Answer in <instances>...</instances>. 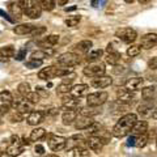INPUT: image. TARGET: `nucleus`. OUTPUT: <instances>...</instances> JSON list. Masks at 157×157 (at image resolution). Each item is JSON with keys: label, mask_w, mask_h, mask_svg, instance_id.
<instances>
[{"label": "nucleus", "mask_w": 157, "mask_h": 157, "mask_svg": "<svg viewBox=\"0 0 157 157\" xmlns=\"http://www.w3.org/2000/svg\"><path fill=\"white\" fill-rule=\"evenodd\" d=\"M136 122H137L136 114H132V113L124 114L123 117H121V119L117 122V124L114 127H113V132H111L113 136L118 137V139H122V137L127 136L132 132V128H134Z\"/></svg>", "instance_id": "nucleus-1"}, {"label": "nucleus", "mask_w": 157, "mask_h": 157, "mask_svg": "<svg viewBox=\"0 0 157 157\" xmlns=\"http://www.w3.org/2000/svg\"><path fill=\"white\" fill-rule=\"evenodd\" d=\"M73 70L72 67H66V68H60V67H55V66H50L46 68H42L38 72V77L42 80H51L55 77H63L67 76L68 73H71Z\"/></svg>", "instance_id": "nucleus-2"}, {"label": "nucleus", "mask_w": 157, "mask_h": 157, "mask_svg": "<svg viewBox=\"0 0 157 157\" xmlns=\"http://www.w3.org/2000/svg\"><path fill=\"white\" fill-rule=\"evenodd\" d=\"M18 4L21 7L24 14H26L30 18H39L42 13V8L37 0H18Z\"/></svg>", "instance_id": "nucleus-3"}, {"label": "nucleus", "mask_w": 157, "mask_h": 157, "mask_svg": "<svg viewBox=\"0 0 157 157\" xmlns=\"http://www.w3.org/2000/svg\"><path fill=\"white\" fill-rule=\"evenodd\" d=\"M81 59L78 56V54L75 52H64L62 55H59L56 59V63L60 67H75L80 64Z\"/></svg>", "instance_id": "nucleus-4"}, {"label": "nucleus", "mask_w": 157, "mask_h": 157, "mask_svg": "<svg viewBox=\"0 0 157 157\" xmlns=\"http://www.w3.org/2000/svg\"><path fill=\"white\" fill-rule=\"evenodd\" d=\"M24 151V145L21 143V137H18L16 135L11 136V139H9V143L7 145V151L6 153L9 156V157H17L22 153Z\"/></svg>", "instance_id": "nucleus-5"}, {"label": "nucleus", "mask_w": 157, "mask_h": 157, "mask_svg": "<svg viewBox=\"0 0 157 157\" xmlns=\"http://www.w3.org/2000/svg\"><path fill=\"white\" fill-rule=\"evenodd\" d=\"M115 37L124 43H134L137 38V33L132 28H119L115 30Z\"/></svg>", "instance_id": "nucleus-6"}, {"label": "nucleus", "mask_w": 157, "mask_h": 157, "mask_svg": "<svg viewBox=\"0 0 157 157\" xmlns=\"http://www.w3.org/2000/svg\"><path fill=\"white\" fill-rule=\"evenodd\" d=\"M47 144H48V148L54 152H59V151H63L66 148V144H67V139L63 137L60 135H55V134H48L47 136Z\"/></svg>", "instance_id": "nucleus-7"}, {"label": "nucleus", "mask_w": 157, "mask_h": 157, "mask_svg": "<svg viewBox=\"0 0 157 157\" xmlns=\"http://www.w3.org/2000/svg\"><path fill=\"white\" fill-rule=\"evenodd\" d=\"M105 66L100 62H94V63H90L88 64L84 70H82V73L88 77H100V76H104L105 75Z\"/></svg>", "instance_id": "nucleus-8"}, {"label": "nucleus", "mask_w": 157, "mask_h": 157, "mask_svg": "<svg viewBox=\"0 0 157 157\" xmlns=\"http://www.w3.org/2000/svg\"><path fill=\"white\" fill-rule=\"evenodd\" d=\"M107 98H109V94H107L106 92H94V93L88 94L86 104H88V106H93V107L101 106L107 101Z\"/></svg>", "instance_id": "nucleus-9"}, {"label": "nucleus", "mask_w": 157, "mask_h": 157, "mask_svg": "<svg viewBox=\"0 0 157 157\" xmlns=\"http://www.w3.org/2000/svg\"><path fill=\"white\" fill-rule=\"evenodd\" d=\"M13 96L9 90L0 92V114H6L13 105Z\"/></svg>", "instance_id": "nucleus-10"}, {"label": "nucleus", "mask_w": 157, "mask_h": 157, "mask_svg": "<svg viewBox=\"0 0 157 157\" xmlns=\"http://www.w3.org/2000/svg\"><path fill=\"white\" fill-rule=\"evenodd\" d=\"M33 102H30L26 98V100H14L13 101V105L12 107L16 111H18L20 114H22V115H29L30 113L33 111Z\"/></svg>", "instance_id": "nucleus-11"}, {"label": "nucleus", "mask_w": 157, "mask_h": 157, "mask_svg": "<svg viewBox=\"0 0 157 157\" xmlns=\"http://www.w3.org/2000/svg\"><path fill=\"white\" fill-rule=\"evenodd\" d=\"M117 100L122 102V104L130 105L135 100V93H134V90L128 89V88H121V89H118V92H117Z\"/></svg>", "instance_id": "nucleus-12"}, {"label": "nucleus", "mask_w": 157, "mask_h": 157, "mask_svg": "<svg viewBox=\"0 0 157 157\" xmlns=\"http://www.w3.org/2000/svg\"><path fill=\"white\" fill-rule=\"evenodd\" d=\"M81 106V101L78 98L72 97L71 94L64 96L63 97V102H62V109L67 110H72V111H76L77 109H80Z\"/></svg>", "instance_id": "nucleus-13"}, {"label": "nucleus", "mask_w": 157, "mask_h": 157, "mask_svg": "<svg viewBox=\"0 0 157 157\" xmlns=\"http://www.w3.org/2000/svg\"><path fill=\"white\" fill-rule=\"evenodd\" d=\"M156 45H157V34L156 33H147L145 36L141 37L140 46L145 48V50H149V48L155 47Z\"/></svg>", "instance_id": "nucleus-14"}, {"label": "nucleus", "mask_w": 157, "mask_h": 157, "mask_svg": "<svg viewBox=\"0 0 157 157\" xmlns=\"http://www.w3.org/2000/svg\"><path fill=\"white\" fill-rule=\"evenodd\" d=\"M92 86L97 88V89H104V88H107L113 84V78L110 76H100V77H94L92 78L90 81Z\"/></svg>", "instance_id": "nucleus-15"}, {"label": "nucleus", "mask_w": 157, "mask_h": 157, "mask_svg": "<svg viewBox=\"0 0 157 157\" xmlns=\"http://www.w3.org/2000/svg\"><path fill=\"white\" fill-rule=\"evenodd\" d=\"M104 144H105V141L100 136H90L89 139L86 140V145L89 147V149H92L93 152H100L102 149V147H104Z\"/></svg>", "instance_id": "nucleus-16"}, {"label": "nucleus", "mask_w": 157, "mask_h": 157, "mask_svg": "<svg viewBox=\"0 0 157 157\" xmlns=\"http://www.w3.org/2000/svg\"><path fill=\"white\" fill-rule=\"evenodd\" d=\"M60 37L58 34H51V36H47L42 39V41H38V46L42 48H51L59 42Z\"/></svg>", "instance_id": "nucleus-17"}, {"label": "nucleus", "mask_w": 157, "mask_h": 157, "mask_svg": "<svg viewBox=\"0 0 157 157\" xmlns=\"http://www.w3.org/2000/svg\"><path fill=\"white\" fill-rule=\"evenodd\" d=\"M93 117H85V115H78L77 119L75 121L76 130H86L93 123Z\"/></svg>", "instance_id": "nucleus-18"}, {"label": "nucleus", "mask_w": 157, "mask_h": 157, "mask_svg": "<svg viewBox=\"0 0 157 157\" xmlns=\"http://www.w3.org/2000/svg\"><path fill=\"white\" fill-rule=\"evenodd\" d=\"M153 104H152L151 100H144V102H141V104L137 106V113L141 114L143 117H148V115H152V113H153Z\"/></svg>", "instance_id": "nucleus-19"}, {"label": "nucleus", "mask_w": 157, "mask_h": 157, "mask_svg": "<svg viewBox=\"0 0 157 157\" xmlns=\"http://www.w3.org/2000/svg\"><path fill=\"white\" fill-rule=\"evenodd\" d=\"M16 55V50L12 45H8V46H4L0 48V60L2 62H8Z\"/></svg>", "instance_id": "nucleus-20"}, {"label": "nucleus", "mask_w": 157, "mask_h": 157, "mask_svg": "<svg viewBox=\"0 0 157 157\" xmlns=\"http://www.w3.org/2000/svg\"><path fill=\"white\" fill-rule=\"evenodd\" d=\"M29 126H38L43 121V113L38 110H33L26 118Z\"/></svg>", "instance_id": "nucleus-21"}, {"label": "nucleus", "mask_w": 157, "mask_h": 157, "mask_svg": "<svg viewBox=\"0 0 157 157\" xmlns=\"http://www.w3.org/2000/svg\"><path fill=\"white\" fill-rule=\"evenodd\" d=\"M55 54V48H42V50H37L32 52V59H39V60H43L45 58L52 56Z\"/></svg>", "instance_id": "nucleus-22"}, {"label": "nucleus", "mask_w": 157, "mask_h": 157, "mask_svg": "<svg viewBox=\"0 0 157 157\" xmlns=\"http://www.w3.org/2000/svg\"><path fill=\"white\" fill-rule=\"evenodd\" d=\"M88 90H89V86H88L86 84H77V85L72 86L70 94L72 97H75V98H80L82 96H85L88 93Z\"/></svg>", "instance_id": "nucleus-23"}, {"label": "nucleus", "mask_w": 157, "mask_h": 157, "mask_svg": "<svg viewBox=\"0 0 157 157\" xmlns=\"http://www.w3.org/2000/svg\"><path fill=\"white\" fill-rule=\"evenodd\" d=\"M8 9H9V13H11V16L14 21H20V20H21L24 12H22V9L20 7L18 3H9Z\"/></svg>", "instance_id": "nucleus-24"}, {"label": "nucleus", "mask_w": 157, "mask_h": 157, "mask_svg": "<svg viewBox=\"0 0 157 157\" xmlns=\"http://www.w3.org/2000/svg\"><path fill=\"white\" fill-rule=\"evenodd\" d=\"M147 131H148V123H147V121H137L134 126V128H132V134L135 136H139V135L147 134Z\"/></svg>", "instance_id": "nucleus-25"}, {"label": "nucleus", "mask_w": 157, "mask_h": 157, "mask_svg": "<svg viewBox=\"0 0 157 157\" xmlns=\"http://www.w3.org/2000/svg\"><path fill=\"white\" fill-rule=\"evenodd\" d=\"M93 46V43L92 41H89V39H84V41H80V42H77L75 46H73V50L77 51V52H81V54H84V52H88L92 48Z\"/></svg>", "instance_id": "nucleus-26"}, {"label": "nucleus", "mask_w": 157, "mask_h": 157, "mask_svg": "<svg viewBox=\"0 0 157 157\" xmlns=\"http://www.w3.org/2000/svg\"><path fill=\"white\" fill-rule=\"evenodd\" d=\"M33 29H34V25H32V24H20V25L13 28V32L18 34V36H26V34L32 33Z\"/></svg>", "instance_id": "nucleus-27"}, {"label": "nucleus", "mask_w": 157, "mask_h": 157, "mask_svg": "<svg viewBox=\"0 0 157 157\" xmlns=\"http://www.w3.org/2000/svg\"><path fill=\"white\" fill-rule=\"evenodd\" d=\"M77 119V113L76 111H72V110H67L62 114V121H63V124L66 126H70L72 123H75V121Z\"/></svg>", "instance_id": "nucleus-28"}, {"label": "nucleus", "mask_w": 157, "mask_h": 157, "mask_svg": "<svg viewBox=\"0 0 157 157\" xmlns=\"http://www.w3.org/2000/svg\"><path fill=\"white\" fill-rule=\"evenodd\" d=\"M121 52L119 51H115V52H107L106 55V63H109L111 66H118L121 63Z\"/></svg>", "instance_id": "nucleus-29"}, {"label": "nucleus", "mask_w": 157, "mask_h": 157, "mask_svg": "<svg viewBox=\"0 0 157 157\" xmlns=\"http://www.w3.org/2000/svg\"><path fill=\"white\" fill-rule=\"evenodd\" d=\"M144 84V80L141 77H134V78H131V80L127 81V88L131 90H136V89H139V88H141Z\"/></svg>", "instance_id": "nucleus-30"}, {"label": "nucleus", "mask_w": 157, "mask_h": 157, "mask_svg": "<svg viewBox=\"0 0 157 157\" xmlns=\"http://www.w3.org/2000/svg\"><path fill=\"white\" fill-rule=\"evenodd\" d=\"M45 136H46L45 128H41V127H38V128H34L30 132V136H29V139H30L32 141H38V140L43 139Z\"/></svg>", "instance_id": "nucleus-31"}, {"label": "nucleus", "mask_w": 157, "mask_h": 157, "mask_svg": "<svg viewBox=\"0 0 157 157\" xmlns=\"http://www.w3.org/2000/svg\"><path fill=\"white\" fill-rule=\"evenodd\" d=\"M104 55V51L101 50V48H96V50H92L89 54H88L86 56V60L90 62V63H94L97 60H100V58Z\"/></svg>", "instance_id": "nucleus-32"}, {"label": "nucleus", "mask_w": 157, "mask_h": 157, "mask_svg": "<svg viewBox=\"0 0 157 157\" xmlns=\"http://www.w3.org/2000/svg\"><path fill=\"white\" fill-rule=\"evenodd\" d=\"M17 92H18V94L21 96V97H26L29 93H30V85H29V82L26 81H24V82H20L18 86H17Z\"/></svg>", "instance_id": "nucleus-33"}, {"label": "nucleus", "mask_w": 157, "mask_h": 157, "mask_svg": "<svg viewBox=\"0 0 157 157\" xmlns=\"http://www.w3.org/2000/svg\"><path fill=\"white\" fill-rule=\"evenodd\" d=\"M89 149L86 147H77V148L73 149V153L72 157H89Z\"/></svg>", "instance_id": "nucleus-34"}, {"label": "nucleus", "mask_w": 157, "mask_h": 157, "mask_svg": "<svg viewBox=\"0 0 157 157\" xmlns=\"http://www.w3.org/2000/svg\"><path fill=\"white\" fill-rule=\"evenodd\" d=\"M101 130H102L101 123H98V122H93V123L86 128V134L90 135V136H96Z\"/></svg>", "instance_id": "nucleus-35"}, {"label": "nucleus", "mask_w": 157, "mask_h": 157, "mask_svg": "<svg viewBox=\"0 0 157 157\" xmlns=\"http://www.w3.org/2000/svg\"><path fill=\"white\" fill-rule=\"evenodd\" d=\"M39 6H41L42 11L50 12L55 8V2L54 0H39Z\"/></svg>", "instance_id": "nucleus-36"}, {"label": "nucleus", "mask_w": 157, "mask_h": 157, "mask_svg": "<svg viewBox=\"0 0 157 157\" xmlns=\"http://www.w3.org/2000/svg\"><path fill=\"white\" fill-rule=\"evenodd\" d=\"M149 137H148V134H143V135H139L136 137V143H135V147H137V148H144V147L147 145V143H148Z\"/></svg>", "instance_id": "nucleus-37"}, {"label": "nucleus", "mask_w": 157, "mask_h": 157, "mask_svg": "<svg viewBox=\"0 0 157 157\" xmlns=\"http://www.w3.org/2000/svg\"><path fill=\"white\" fill-rule=\"evenodd\" d=\"M155 96V88L153 86H147L141 90V97L144 100H152V97Z\"/></svg>", "instance_id": "nucleus-38"}, {"label": "nucleus", "mask_w": 157, "mask_h": 157, "mask_svg": "<svg viewBox=\"0 0 157 157\" xmlns=\"http://www.w3.org/2000/svg\"><path fill=\"white\" fill-rule=\"evenodd\" d=\"M71 89H72L71 82H64V81H63L62 84H59V85L56 86V92H58V93H62V94L71 92Z\"/></svg>", "instance_id": "nucleus-39"}, {"label": "nucleus", "mask_w": 157, "mask_h": 157, "mask_svg": "<svg viewBox=\"0 0 157 157\" xmlns=\"http://www.w3.org/2000/svg\"><path fill=\"white\" fill-rule=\"evenodd\" d=\"M98 114V110L94 109L93 106H88L84 107V109L80 110V115H85V117H93V115H97Z\"/></svg>", "instance_id": "nucleus-40"}, {"label": "nucleus", "mask_w": 157, "mask_h": 157, "mask_svg": "<svg viewBox=\"0 0 157 157\" xmlns=\"http://www.w3.org/2000/svg\"><path fill=\"white\" fill-rule=\"evenodd\" d=\"M80 20H81L80 16H71V17H68V18L66 20V25H67L68 28H75V26L78 25Z\"/></svg>", "instance_id": "nucleus-41"}, {"label": "nucleus", "mask_w": 157, "mask_h": 157, "mask_svg": "<svg viewBox=\"0 0 157 157\" xmlns=\"http://www.w3.org/2000/svg\"><path fill=\"white\" fill-rule=\"evenodd\" d=\"M141 46H137V45H131L128 48H127V55L131 56V58H134V56H137L140 54V48Z\"/></svg>", "instance_id": "nucleus-42"}, {"label": "nucleus", "mask_w": 157, "mask_h": 157, "mask_svg": "<svg viewBox=\"0 0 157 157\" xmlns=\"http://www.w3.org/2000/svg\"><path fill=\"white\" fill-rule=\"evenodd\" d=\"M42 62L43 60H39V59H29L28 62H25V66L26 68H30V70H33V68H38L42 66Z\"/></svg>", "instance_id": "nucleus-43"}, {"label": "nucleus", "mask_w": 157, "mask_h": 157, "mask_svg": "<svg viewBox=\"0 0 157 157\" xmlns=\"http://www.w3.org/2000/svg\"><path fill=\"white\" fill-rule=\"evenodd\" d=\"M22 119H24V115L20 114L16 110H13L11 114H9V121H11L12 123H18V122H21Z\"/></svg>", "instance_id": "nucleus-44"}, {"label": "nucleus", "mask_w": 157, "mask_h": 157, "mask_svg": "<svg viewBox=\"0 0 157 157\" xmlns=\"http://www.w3.org/2000/svg\"><path fill=\"white\" fill-rule=\"evenodd\" d=\"M46 30H47V29L45 26H34V29L30 33V36L32 37H41L42 34L46 33Z\"/></svg>", "instance_id": "nucleus-45"}, {"label": "nucleus", "mask_w": 157, "mask_h": 157, "mask_svg": "<svg viewBox=\"0 0 157 157\" xmlns=\"http://www.w3.org/2000/svg\"><path fill=\"white\" fill-rule=\"evenodd\" d=\"M26 52H28V48L26 47H21L20 50L16 52V60H18V62H21V60H24V59L26 58Z\"/></svg>", "instance_id": "nucleus-46"}, {"label": "nucleus", "mask_w": 157, "mask_h": 157, "mask_svg": "<svg viewBox=\"0 0 157 157\" xmlns=\"http://www.w3.org/2000/svg\"><path fill=\"white\" fill-rule=\"evenodd\" d=\"M25 98H28V100L30 102H33V104H37V102H39V100H41V96H39L37 92H30Z\"/></svg>", "instance_id": "nucleus-47"}, {"label": "nucleus", "mask_w": 157, "mask_h": 157, "mask_svg": "<svg viewBox=\"0 0 157 157\" xmlns=\"http://www.w3.org/2000/svg\"><path fill=\"white\" fill-rule=\"evenodd\" d=\"M148 68H149V70H157V56H153V58L149 59Z\"/></svg>", "instance_id": "nucleus-48"}, {"label": "nucleus", "mask_w": 157, "mask_h": 157, "mask_svg": "<svg viewBox=\"0 0 157 157\" xmlns=\"http://www.w3.org/2000/svg\"><path fill=\"white\" fill-rule=\"evenodd\" d=\"M36 92H37L41 97H48V90H47V89H45V88L37 86V88H36Z\"/></svg>", "instance_id": "nucleus-49"}, {"label": "nucleus", "mask_w": 157, "mask_h": 157, "mask_svg": "<svg viewBox=\"0 0 157 157\" xmlns=\"http://www.w3.org/2000/svg\"><path fill=\"white\" fill-rule=\"evenodd\" d=\"M34 151H36L37 155H43V153H45V147L41 145V144H37L36 148H34Z\"/></svg>", "instance_id": "nucleus-50"}, {"label": "nucleus", "mask_w": 157, "mask_h": 157, "mask_svg": "<svg viewBox=\"0 0 157 157\" xmlns=\"http://www.w3.org/2000/svg\"><path fill=\"white\" fill-rule=\"evenodd\" d=\"M0 16H2L3 18H6V20H8V21H9V22H14V20H13L12 17H9V16H8V13H6V12H4V11H3V9H0Z\"/></svg>", "instance_id": "nucleus-51"}, {"label": "nucleus", "mask_w": 157, "mask_h": 157, "mask_svg": "<svg viewBox=\"0 0 157 157\" xmlns=\"http://www.w3.org/2000/svg\"><path fill=\"white\" fill-rule=\"evenodd\" d=\"M135 143H136V136H135V135H131V136L128 137V140H127V145L132 147V145H135Z\"/></svg>", "instance_id": "nucleus-52"}, {"label": "nucleus", "mask_w": 157, "mask_h": 157, "mask_svg": "<svg viewBox=\"0 0 157 157\" xmlns=\"http://www.w3.org/2000/svg\"><path fill=\"white\" fill-rule=\"evenodd\" d=\"M30 139H28V137H25V136H22L21 137V143H22V145L24 147H25V145H29V144H30Z\"/></svg>", "instance_id": "nucleus-53"}, {"label": "nucleus", "mask_w": 157, "mask_h": 157, "mask_svg": "<svg viewBox=\"0 0 157 157\" xmlns=\"http://www.w3.org/2000/svg\"><path fill=\"white\" fill-rule=\"evenodd\" d=\"M76 9V6H73V7H68V8H66V11L67 12H71V11H75Z\"/></svg>", "instance_id": "nucleus-54"}, {"label": "nucleus", "mask_w": 157, "mask_h": 157, "mask_svg": "<svg viewBox=\"0 0 157 157\" xmlns=\"http://www.w3.org/2000/svg\"><path fill=\"white\" fill-rule=\"evenodd\" d=\"M137 2H139L140 4H147V3H149L151 0H137Z\"/></svg>", "instance_id": "nucleus-55"}, {"label": "nucleus", "mask_w": 157, "mask_h": 157, "mask_svg": "<svg viewBox=\"0 0 157 157\" xmlns=\"http://www.w3.org/2000/svg\"><path fill=\"white\" fill-rule=\"evenodd\" d=\"M152 118H153V119H157V111L152 113Z\"/></svg>", "instance_id": "nucleus-56"}, {"label": "nucleus", "mask_w": 157, "mask_h": 157, "mask_svg": "<svg viewBox=\"0 0 157 157\" xmlns=\"http://www.w3.org/2000/svg\"><path fill=\"white\" fill-rule=\"evenodd\" d=\"M124 2H126V3H128V4H131V3H134L135 0H124Z\"/></svg>", "instance_id": "nucleus-57"}, {"label": "nucleus", "mask_w": 157, "mask_h": 157, "mask_svg": "<svg viewBox=\"0 0 157 157\" xmlns=\"http://www.w3.org/2000/svg\"><path fill=\"white\" fill-rule=\"evenodd\" d=\"M45 157H59V156H56V155H47V156H45Z\"/></svg>", "instance_id": "nucleus-58"}, {"label": "nucleus", "mask_w": 157, "mask_h": 157, "mask_svg": "<svg viewBox=\"0 0 157 157\" xmlns=\"http://www.w3.org/2000/svg\"><path fill=\"white\" fill-rule=\"evenodd\" d=\"M2 115H3V114H0V117H2Z\"/></svg>", "instance_id": "nucleus-59"}, {"label": "nucleus", "mask_w": 157, "mask_h": 157, "mask_svg": "<svg viewBox=\"0 0 157 157\" xmlns=\"http://www.w3.org/2000/svg\"><path fill=\"white\" fill-rule=\"evenodd\" d=\"M156 141H157V139H156Z\"/></svg>", "instance_id": "nucleus-60"}, {"label": "nucleus", "mask_w": 157, "mask_h": 157, "mask_svg": "<svg viewBox=\"0 0 157 157\" xmlns=\"http://www.w3.org/2000/svg\"><path fill=\"white\" fill-rule=\"evenodd\" d=\"M0 153H2V152H0Z\"/></svg>", "instance_id": "nucleus-61"}]
</instances>
